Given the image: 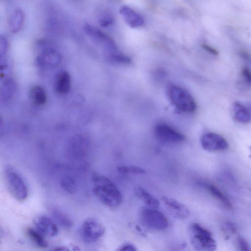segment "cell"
<instances>
[{"label": "cell", "instance_id": "28", "mask_svg": "<svg viewBox=\"0 0 251 251\" xmlns=\"http://www.w3.org/2000/svg\"><path fill=\"white\" fill-rule=\"evenodd\" d=\"M113 18L110 16H105L99 20L100 24L102 26H106L113 23Z\"/></svg>", "mask_w": 251, "mask_h": 251}, {"label": "cell", "instance_id": "16", "mask_svg": "<svg viewBox=\"0 0 251 251\" xmlns=\"http://www.w3.org/2000/svg\"><path fill=\"white\" fill-rule=\"evenodd\" d=\"M135 195L148 207L157 208L160 204L158 200L149 192L141 186L134 188Z\"/></svg>", "mask_w": 251, "mask_h": 251}, {"label": "cell", "instance_id": "4", "mask_svg": "<svg viewBox=\"0 0 251 251\" xmlns=\"http://www.w3.org/2000/svg\"><path fill=\"white\" fill-rule=\"evenodd\" d=\"M4 177L7 190L16 200L22 201L28 196V188L23 177L13 168L7 167L4 171Z\"/></svg>", "mask_w": 251, "mask_h": 251}, {"label": "cell", "instance_id": "9", "mask_svg": "<svg viewBox=\"0 0 251 251\" xmlns=\"http://www.w3.org/2000/svg\"><path fill=\"white\" fill-rule=\"evenodd\" d=\"M200 142L202 149L208 151H223L228 147V143L224 137L213 132L204 134Z\"/></svg>", "mask_w": 251, "mask_h": 251}, {"label": "cell", "instance_id": "14", "mask_svg": "<svg viewBox=\"0 0 251 251\" xmlns=\"http://www.w3.org/2000/svg\"><path fill=\"white\" fill-rule=\"evenodd\" d=\"M71 87V80L69 73L65 71L58 73L53 85L55 92L58 95H66L70 91Z\"/></svg>", "mask_w": 251, "mask_h": 251}, {"label": "cell", "instance_id": "22", "mask_svg": "<svg viewBox=\"0 0 251 251\" xmlns=\"http://www.w3.org/2000/svg\"><path fill=\"white\" fill-rule=\"evenodd\" d=\"M118 172L122 174H132L144 175L146 174V170L140 167L134 165H121L117 167Z\"/></svg>", "mask_w": 251, "mask_h": 251}, {"label": "cell", "instance_id": "19", "mask_svg": "<svg viewBox=\"0 0 251 251\" xmlns=\"http://www.w3.org/2000/svg\"><path fill=\"white\" fill-rule=\"evenodd\" d=\"M50 213L55 221L61 227L69 228L73 226V220L62 211L53 208L50 210Z\"/></svg>", "mask_w": 251, "mask_h": 251}, {"label": "cell", "instance_id": "31", "mask_svg": "<svg viewBox=\"0 0 251 251\" xmlns=\"http://www.w3.org/2000/svg\"><path fill=\"white\" fill-rule=\"evenodd\" d=\"M203 48L206 50L207 51L209 52L210 53L213 54L214 55H217L218 54V52L217 50H216L214 48L208 46L207 45H203Z\"/></svg>", "mask_w": 251, "mask_h": 251}, {"label": "cell", "instance_id": "27", "mask_svg": "<svg viewBox=\"0 0 251 251\" xmlns=\"http://www.w3.org/2000/svg\"><path fill=\"white\" fill-rule=\"evenodd\" d=\"M238 251H251L248 242L242 237H238L237 240Z\"/></svg>", "mask_w": 251, "mask_h": 251}, {"label": "cell", "instance_id": "32", "mask_svg": "<svg viewBox=\"0 0 251 251\" xmlns=\"http://www.w3.org/2000/svg\"><path fill=\"white\" fill-rule=\"evenodd\" d=\"M240 56L246 61L251 63V56L248 52L245 51H240Z\"/></svg>", "mask_w": 251, "mask_h": 251}, {"label": "cell", "instance_id": "21", "mask_svg": "<svg viewBox=\"0 0 251 251\" xmlns=\"http://www.w3.org/2000/svg\"><path fill=\"white\" fill-rule=\"evenodd\" d=\"M26 232L31 240L39 248H46L48 246V242L43 234L37 229L28 228Z\"/></svg>", "mask_w": 251, "mask_h": 251}, {"label": "cell", "instance_id": "33", "mask_svg": "<svg viewBox=\"0 0 251 251\" xmlns=\"http://www.w3.org/2000/svg\"><path fill=\"white\" fill-rule=\"evenodd\" d=\"M50 251H71L69 248L64 246H60L54 248Z\"/></svg>", "mask_w": 251, "mask_h": 251}, {"label": "cell", "instance_id": "1", "mask_svg": "<svg viewBox=\"0 0 251 251\" xmlns=\"http://www.w3.org/2000/svg\"><path fill=\"white\" fill-rule=\"evenodd\" d=\"M93 192L98 200L112 208L119 207L122 202V195L116 185L108 177L98 173L92 177Z\"/></svg>", "mask_w": 251, "mask_h": 251}, {"label": "cell", "instance_id": "24", "mask_svg": "<svg viewBox=\"0 0 251 251\" xmlns=\"http://www.w3.org/2000/svg\"><path fill=\"white\" fill-rule=\"evenodd\" d=\"M240 82V86H244L247 88L251 87V71L247 67L245 66L241 70Z\"/></svg>", "mask_w": 251, "mask_h": 251}, {"label": "cell", "instance_id": "7", "mask_svg": "<svg viewBox=\"0 0 251 251\" xmlns=\"http://www.w3.org/2000/svg\"><path fill=\"white\" fill-rule=\"evenodd\" d=\"M84 30L94 41L105 49L107 56L118 51L115 41L103 31L88 23L84 25Z\"/></svg>", "mask_w": 251, "mask_h": 251}, {"label": "cell", "instance_id": "2", "mask_svg": "<svg viewBox=\"0 0 251 251\" xmlns=\"http://www.w3.org/2000/svg\"><path fill=\"white\" fill-rule=\"evenodd\" d=\"M171 103L183 113H191L197 108L196 102L192 95L184 88L176 85H170L167 90Z\"/></svg>", "mask_w": 251, "mask_h": 251}, {"label": "cell", "instance_id": "17", "mask_svg": "<svg viewBox=\"0 0 251 251\" xmlns=\"http://www.w3.org/2000/svg\"><path fill=\"white\" fill-rule=\"evenodd\" d=\"M29 97L31 102L37 106L45 104L47 100V93L45 89L39 85H34L30 87Z\"/></svg>", "mask_w": 251, "mask_h": 251}, {"label": "cell", "instance_id": "29", "mask_svg": "<svg viewBox=\"0 0 251 251\" xmlns=\"http://www.w3.org/2000/svg\"><path fill=\"white\" fill-rule=\"evenodd\" d=\"M0 57L5 53L7 49V42L4 37H1L0 38Z\"/></svg>", "mask_w": 251, "mask_h": 251}, {"label": "cell", "instance_id": "12", "mask_svg": "<svg viewBox=\"0 0 251 251\" xmlns=\"http://www.w3.org/2000/svg\"><path fill=\"white\" fill-rule=\"evenodd\" d=\"M36 229L43 235L49 237L56 236L58 232L57 226L49 217L45 216L37 217L34 220Z\"/></svg>", "mask_w": 251, "mask_h": 251}, {"label": "cell", "instance_id": "26", "mask_svg": "<svg viewBox=\"0 0 251 251\" xmlns=\"http://www.w3.org/2000/svg\"><path fill=\"white\" fill-rule=\"evenodd\" d=\"M221 228L225 238L227 239L235 233L236 231V226L233 223L229 222L225 223Z\"/></svg>", "mask_w": 251, "mask_h": 251}, {"label": "cell", "instance_id": "15", "mask_svg": "<svg viewBox=\"0 0 251 251\" xmlns=\"http://www.w3.org/2000/svg\"><path fill=\"white\" fill-rule=\"evenodd\" d=\"M232 112L234 118L242 124H247L251 121V113L248 109L239 101L232 105Z\"/></svg>", "mask_w": 251, "mask_h": 251}, {"label": "cell", "instance_id": "11", "mask_svg": "<svg viewBox=\"0 0 251 251\" xmlns=\"http://www.w3.org/2000/svg\"><path fill=\"white\" fill-rule=\"evenodd\" d=\"M61 59V54L57 51L47 49L37 56L35 62L41 67H52L59 65Z\"/></svg>", "mask_w": 251, "mask_h": 251}, {"label": "cell", "instance_id": "34", "mask_svg": "<svg viewBox=\"0 0 251 251\" xmlns=\"http://www.w3.org/2000/svg\"><path fill=\"white\" fill-rule=\"evenodd\" d=\"M250 152H251L250 155H251V148H250Z\"/></svg>", "mask_w": 251, "mask_h": 251}, {"label": "cell", "instance_id": "25", "mask_svg": "<svg viewBox=\"0 0 251 251\" xmlns=\"http://www.w3.org/2000/svg\"><path fill=\"white\" fill-rule=\"evenodd\" d=\"M107 58L111 61L118 63L128 64L131 62L130 58L119 51L107 56Z\"/></svg>", "mask_w": 251, "mask_h": 251}, {"label": "cell", "instance_id": "10", "mask_svg": "<svg viewBox=\"0 0 251 251\" xmlns=\"http://www.w3.org/2000/svg\"><path fill=\"white\" fill-rule=\"evenodd\" d=\"M161 201L175 218L183 220L189 216L190 211L188 207L181 202L168 197H162Z\"/></svg>", "mask_w": 251, "mask_h": 251}, {"label": "cell", "instance_id": "20", "mask_svg": "<svg viewBox=\"0 0 251 251\" xmlns=\"http://www.w3.org/2000/svg\"><path fill=\"white\" fill-rule=\"evenodd\" d=\"M205 187L211 195L226 208L232 210L233 206L228 199L215 186L207 184Z\"/></svg>", "mask_w": 251, "mask_h": 251}, {"label": "cell", "instance_id": "13", "mask_svg": "<svg viewBox=\"0 0 251 251\" xmlns=\"http://www.w3.org/2000/svg\"><path fill=\"white\" fill-rule=\"evenodd\" d=\"M120 13L126 23L131 27H139L144 24L143 18L128 6H122Z\"/></svg>", "mask_w": 251, "mask_h": 251}, {"label": "cell", "instance_id": "23", "mask_svg": "<svg viewBox=\"0 0 251 251\" xmlns=\"http://www.w3.org/2000/svg\"><path fill=\"white\" fill-rule=\"evenodd\" d=\"M15 90V84L11 79L5 80L2 84L1 90V97L6 100L9 99Z\"/></svg>", "mask_w": 251, "mask_h": 251}, {"label": "cell", "instance_id": "30", "mask_svg": "<svg viewBox=\"0 0 251 251\" xmlns=\"http://www.w3.org/2000/svg\"><path fill=\"white\" fill-rule=\"evenodd\" d=\"M117 251H137L136 248L131 244H126L121 246Z\"/></svg>", "mask_w": 251, "mask_h": 251}, {"label": "cell", "instance_id": "5", "mask_svg": "<svg viewBox=\"0 0 251 251\" xmlns=\"http://www.w3.org/2000/svg\"><path fill=\"white\" fill-rule=\"evenodd\" d=\"M140 219L145 226L152 230L162 231L169 226L167 218L156 208L150 207L142 208L140 212Z\"/></svg>", "mask_w": 251, "mask_h": 251}, {"label": "cell", "instance_id": "8", "mask_svg": "<svg viewBox=\"0 0 251 251\" xmlns=\"http://www.w3.org/2000/svg\"><path fill=\"white\" fill-rule=\"evenodd\" d=\"M105 232L103 225L94 219L85 220L80 228L82 239L86 242H93L101 237Z\"/></svg>", "mask_w": 251, "mask_h": 251}, {"label": "cell", "instance_id": "18", "mask_svg": "<svg viewBox=\"0 0 251 251\" xmlns=\"http://www.w3.org/2000/svg\"><path fill=\"white\" fill-rule=\"evenodd\" d=\"M23 11L19 8L15 9L8 19V26L10 31L17 32L21 28L24 21Z\"/></svg>", "mask_w": 251, "mask_h": 251}, {"label": "cell", "instance_id": "6", "mask_svg": "<svg viewBox=\"0 0 251 251\" xmlns=\"http://www.w3.org/2000/svg\"><path fill=\"white\" fill-rule=\"evenodd\" d=\"M155 138L163 143L175 144L183 142L185 136L171 126L163 123L156 125L153 129Z\"/></svg>", "mask_w": 251, "mask_h": 251}, {"label": "cell", "instance_id": "3", "mask_svg": "<svg viewBox=\"0 0 251 251\" xmlns=\"http://www.w3.org/2000/svg\"><path fill=\"white\" fill-rule=\"evenodd\" d=\"M190 242L197 251H215L217 243L210 231L198 223H192L189 227Z\"/></svg>", "mask_w": 251, "mask_h": 251}]
</instances>
